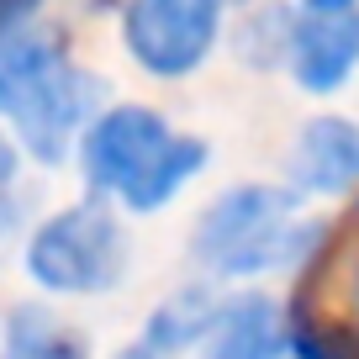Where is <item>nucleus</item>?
I'll use <instances>...</instances> for the list:
<instances>
[{"label":"nucleus","mask_w":359,"mask_h":359,"mask_svg":"<svg viewBox=\"0 0 359 359\" xmlns=\"http://www.w3.org/2000/svg\"><path fill=\"white\" fill-rule=\"evenodd\" d=\"M227 0H127L122 43L133 64L154 79H185L212 58L222 37Z\"/></svg>","instance_id":"nucleus-4"},{"label":"nucleus","mask_w":359,"mask_h":359,"mask_svg":"<svg viewBox=\"0 0 359 359\" xmlns=\"http://www.w3.org/2000/svg\"><path fill=\"white\" fill-rule=\"evenodd\" d=\"M58 53H64V43H58L53 32H32V27L0 43V116H11V106L22 101V90L32 85Z\"/></svg>","instance_id":"nucleus-11"},{"label":"nucleus","mask_w":359,"mask_h":359,"mask_svg":"<svg viewBox=\"0 0 359 359\" xmlns=\"http://www.w3.org/2000/svg\"><path fill=\"white\" fill-rule=\"evenodd\" d=\"M16 175H22V148H16V137H6V133H0V212L11 206Z\"/></svg>","instance_id":"nucleus-13"},{"label":"nucleus","mask_w":359,"mask_h":359,"mask_svg":"<svg viewBox=\"0 0 359 359\" xmlns=\"http://www.w3.org/2000/svg\"><path fill=\"white\" fill-rule=\"evenodd\" d=\"M79 175L95 196H111L127 212H164L185 185L206 169L212 148L191 133H175L154 106H106L90 116L74 143Z\"/></svg>","instance_id":"nucleus-1"},{"label":"nucleus","mask_w":359,"mask_h":359,"mask_svg":"<svg viewBox=\"0 0 359 359\" xmlns=\"http://www.w3.org/2000/svg\"><path fill=\"white\" fill-rule=\"evenodd\" d=\"M285 180L296 196H348L359 191V122L312 116L285 154Z\"/></svg>","instance_id":"nucleus-8"},{"label":"nucleus","mask_w":359,"mask_h":359,"mask_svg":"<svg viewBox=\"0 0 359 359\" xmlns=\"http://www.w3.org/2000/svg\"><path fill=\"white\" fill-rule=\"evenodd\" d=\"M285 354H291V317L264 291L217 296V312L206 317V333L196 344V359H285Z\"/></svg>","instance_id":"nucleus-7"},{"label":"nucleus","mask_w":359,"mask_h":359,"mask_svg":"<svg viewBox=\"0 0 359 359\" xmlns=\"http://www.w3.org/2000/svg\"><path fill=\"white\" fill-rule=\"evenodd\" d=\"M127 259H133L127 233L101 196H85V201L43 217L22 248L27 280L48 296H106V291H116L127 275Z\"/></svg>","instance_id":"nucleus-3"},{"label":"nucleus","mask_w":359,"mask_h":359,"mask_svg":"<svg viewBox=\"0 0 359 359\" xmlns=\"http://www.w3.org/2000/svg\"><path fill=\"white\" fill-rule=\"evenodd\" d=\"M43 11V0H0V43L32 27V16Z\"/></svg>","instance_id":"nucleus-12"},{"label":"nucleus","mask_w":359,"mask_h":359,"mask_svg":"<svg viewBox=\"0 0 359 359\" xmlns=\"http://www.w3.org/2000/svg\"><path fill=\"white\" fill-rule=\"evenodd\" d=\"M323 238V222L302 212L291 185H233L222 191L191 233V254L212 280H259L296 269Z\"/></svg>","instance_id":"nucleus-2"},{"label":"nucleus","mask_w":359,"mask_h":359,"mask_svg":"<svg viewBox=\"0 0 359 359\" xmlns=\"http://www.w3.org/2000/svg\"><path fill=\"white\" fill-rule=\"evenodd\" d=\"M0 359H85V338L58 323L48 306L22 302L0 327Z\"/></svg>","instance_id":"nucleus-10"},{"label":"nucleus","mask_w":359,"mask_h":359,"mask_svg":"<svg viewBox=\"0 0 359 359\" xmlns=\"http://www.w3.org/2000/svg\"><path fill=\"white\" fill-rule=\"evenodd\" d=\"M285 69L306 95H333L359 69V6H302L285 32Z\"/></svg>","instance_id":"nucleus-6"},{"label":"nucleus","mask_w":359,"mask_h":359,"mask_svg":"<svg viewBox=\"0 0 359 359\" xmlns=\"http://www.w3.org/2000/svg\"><path fill=\"white\" fill-rule=\"evenodd\" d=\"M302 6H359V0H302Z\"/></svg>","instance_id":"nucleus-14"},{"label":"nucleus","mask_w":359,"mask_h":359,"mask_svg":"<svg viewBox=\"0 0 359 359\" xmlns=\"http://www.w3.org/2000/svg\"><path fill=\"white\" fill-rule=\"evenodd\" d=\"M212 312H217V291L212 285H180L175 296H164V302L148 312L143 333H137L116 359H175L180 348L201 344L206 317Z\"/></svg>","instance_id":"nucleus-9"},{"label":"nucleus","mask_w":359,"mask_h":359,"mask_svg":"<svg viewBox=\"0 0 359 359\" xmlns=\"http://www.w3.org/2000/svg\"><path fill=\"white\" fill-rule=\"evenodd\" d=\"M354 312H359V269H354Z\"/></svg>","instance_id":"nucleus-15"},{"label":"nucleus","mask_w":359,"mask_h":359,"mask_svg":"<svg viewBox=\"0 0 359 359\" xmlns=\"http://www.w3.org/2000/svg\"><path fill=\"white\" fill-rule=\"evenodd\" d=\"M101 95H106L101 79L90 74V69L69 64V53H58L53 64L22 90V101H16L11 116H6L11 133H16V148L32 154L37 164H48V169L64 164V158L74 154L79 133L90 127Z\"/></svg>","instance_id":"nucleus-5"}]
</instances>
